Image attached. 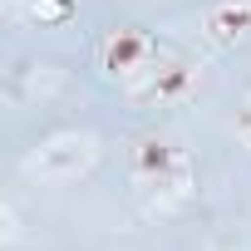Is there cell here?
I'll return each instance as SVG.
<instances>
[{
	"label": "cell",
	"mask_w": 251,
	"mask_h": 251,
	"mask_svg": "<svg viewBox=\"0 0 251 251\" xmlns=\"http://www.w3.org/2000/svg\"><path fill=\"white\" fill-rule=\"evenodd\" d=\"M128 177L143 197H158V207H177L192 192V158L173 133H148L128 153Z\"/></svg>",
	"instance_id": "obj_1"
},
{
	"label": "cell",
	"mask_w": 251,
	"mask_h": 251,
	"mask_svg": "<svg viewBox=\"0 0 251 251\" xmlns=\"http://www.w3.org/2000/svg\"><path fill=\"white\" fill-rule=\"evenodd\" d=\"M99 158V138L94 133H54L50 143H40L30 158H25V177H40V182H74L94 168Z\"/></svg>",
	"instance_id": "obj_2"
},
{
	"label": "cell",
	"mask_w": 251,
	"mask_h": 251,
	"mask_svg": "<svg viewBox=\"0 0 251 251\" xmlns=\"http://www.w3.org/2000/svg\"><path fill=\"white\" fill-rule=\"evenodd\" d=\"M153 54H158L153 35H143V30H113L99 45V69L108 79H138V74L153 69Z\"/></svg>",
	"instance_id": "obj_3"
},
{
	"label": "cell",
	"mask_w": 251,
	"mask_h": 251,
	"mask_svg": "<svg viewBox=\"0 0 251 251\" xmlns=\"http://www.w3.org/2000/svg\"><path fill=\"white\" fill-rule=\"evenodd\" d=\"M192 89H197V64L168 59V64L148 69L143 84H133V99H138V103H177V99H187Z\"/></svg>",
	"instance_id": "obj_4"
},
{
	"label": "cell",
	"mask_w": 251,
	"mask_h": 251,
	"mask_svg": "<svg viewBox=\"0 0 251 251\" xmlns=\"http://www.w3.org/2000/svg\"><path fill=\"white\" fill-rule=\"evenodd\" d=\"M202 35L222 50H236L251 40V0H212L202 10Z\"/></svg>",
	"instance_id": "obj_5"
},
{
	"label": "cell",
	"mask_w": 251,
	"mask_h": 251,
	"mask_svg": "<svg viewBox=\"0 0 251 251\" xmlns=\"http://www.w3.org/2000/svg\"><path fill=\"white\" fill-rule=\"evenodd\" d=\"M79 15V0H25V20L35 25H69Z\"/></svg>",
	"instance_id": "obj_6"
},
{
	"label": "cell",
	"mask_w": 251,
	"mask_h": 251,
	"mask_svg": "<svg viewBox=\"0 0 251 251\" xmlns=\"http://www.w3.org/2000/svg\"><path fill=\"white\" fill-rule=\"evenodd\" d=\"M231 128H236V138H241V143L251 148V99H246V103L236 108V118H231Z\"/></svg>",
	"instance_id": "obj_7"
}]
</instances>
